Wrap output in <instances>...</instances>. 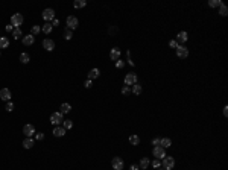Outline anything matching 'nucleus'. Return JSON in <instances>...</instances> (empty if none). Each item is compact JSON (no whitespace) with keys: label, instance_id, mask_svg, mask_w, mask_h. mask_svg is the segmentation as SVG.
Masks as SVG:
<instances>
[{"label":"nucleus","instance_id":"6e6552de","mask_svg":"<svg viewBox=\"0 0 228 170\" xmlns=\"http://www.w3.org/2000/svg\"><path fill=\"white\" fill-rule=\"evenodd\" d=\"M175 52H176V56L178 58H181V59H186V58L189 56V49L186 47V46H178L175 49Z\"/></svg>","mask_w":228,"mask_h":170},{"label":"nucleus","instance_id":"a18cd8bd","mask_svg":"<svg viewBox=\"0 0 228 170\" xmlns=\"http://www.w3.org/2000/svg\"><path fill=\"white\" fill-rule=\"evenodd\" d=\"M12 31H14V27H12L11 24H8V26H6V32H12Z\"/></svg>","mask_w":228,"mask_h":170},{"label":"nucleus","instance_id":"5701e85b","mask_svg":"<svg viewBox=\"0 0 228 170\" xmlns=\"http://www.w3.org/2000/svg\"><path fill=\"white\" fill-rule=\"evenodd\" d=\"M52 31H53V27H52V24H50V23H46V24H43V26H41V32H43V34H46V35L52 34Z\"/></svg>","mask_w":228,"mask_h":170},{"label":"nucleus","instance_id":"49530a36","mask_svg":"<svg viewBox=\"0 0 228 170\" xmlns=\"http://www.w3.org/2000/svg\"><path fill=\"white\" fill-rule=\"evenodd\" d=\"M222 113H224L225 117H228V106H224V111H222Z\"/></svg>","mask_w":228,"mask_h":170},{"label":"nucleus","instance_id":"f704fd0d","mask_svg":"<svg viewBox=\"0 0 228 170\" xmlns=\"http://www.w3.org/2000/svg\"><path fill=\"white\" fill-rule=\"evenodd\" d=\"M151 166H152L155 170L160 169V167H161V160H154V161L151 163Z\"/></svg>","mask_w":228,"mask_h":170},{"label":"nucleus","instance_id":"f03ea898","mask_svg":"<svg viewBox=\"0 0 228 170\" xmlns=\"http://www.w3.org/2000/svg\"><path fill=\"white\" fill-rule=\"evenodd\" d=\"M123 82H125V85H128V87H132L134 84H139V77H137V75H136L134 72H131V73H128V75L125 76Z\"/></svg>","mask_w":228,"mask_h":170},{"label":"nucleus","instance_id":"f257e3e1","mask_svg":"<svg viewBox=\"0 0 228 170\" xmlns=\"http://www.w3.org/2000/svg\"><path fill=\"white\" fill-rule=\"evenodd\" d=\"M161 167L164 170H172L175 167V158L174 156H164L163 160H161Z\"/></svg>","mask_w":228,"mask_h":170},{"label":"nucleus","instance_id":"dca6fc26","mask_svg":"<svg viewBox=\"0 0 228 170\" xmlns=\"http://www.w3.org/2000/svg\"><path fill=\"white\" fill-rule=\"evenodd\" d=\"M21 41H23V44H24V46H32V44H34V41H35V37H34V35H31V34H28V35H24V37L21 38Z\"/></svg>","mask_w":228,"mask_h":170},{"label":"nucleus","instance_id":"393cba45","mask_svg":"<svg viewBox=\"0 0 228 170\" xmlns=\"http://www.w3.org/2000/svg\"><path fill=\"white\" fill-rule=\"evenodd\" d=\"M29 61H31V56H29V53L23 52V53L20 55V62H21V64H28Z\"/></svg>","mask_w":228,"mask_h":170},{"label":"nucleus","instance_id":"f3484780","mask_svg":"<svg viewBox=\"0 0 228 170\" xmlns=\"http://www.w3.org/2000/svg\"><path fill=\"white\" fill-rule=\"evenodd\" d=\"M160 146H161L163 149H169V147L172 146V140H170V138H167V137H164V138H161V140H160Z\"/></svg>","mask_w":228,"mask_h":170},{"label":"nucleus","instance_id":"aec40b11","mask_svg":"<svg viewBox=\"0 0 228 170\" xmlns=\"http://www.w3.org/2000/svg\"><path fill=\"white\" fill-rule=\"evenodd\" d=\"M151 166V161H149V158H141L140 160V163H139V167H140V170H146L148 167Z\"/></svg>","mask_w":228,"mask_h":170},{"label":"nucleus","instance_id":"79ce46f5","mask_svg":"<svg viewBox=\"0 0 228 170\" xmlns=\"http://www.w3.org/2000/svg\"><path fill=\"white\" fill-rule=\"evenodd\" d=\"M84 85H85V88H91V87H93V84H91V81H90V79H87V81L84 82Z\"/></svg>","mask_w":228,"mask_h":170},{"label":"nucleus","instance_id":"0eeeda50","mask_svg":"<svg viewBox=\"0 0 228 170\" xmlns=\"http://www.w3.org/2000/svg\"><path fill=\"white\" fill-rule=\"evenodd\" d=\"M62 120H64V118H62V114L59 113V111H58V113H53L52 115H50V123H52L53 126H61Z\"/></svg>","mask_w":228,"mask_h":170},{"label":"nucleus","instance_id":"1a4fd4ad","mask_svg":"<svg viewBox=\"0 0 228 170\" xmlns=\"http://www.w3.org/2000/svg\"><path fill=\"white\" fill-rule=\"evenodd\" d=\"M23 134H24V137L34 138V135H35V128H34V125H31V123L24 125V126H23Z\"/></svg>","mask_w":228,"mask_h":170},{"label":"nucleus","instance_id":"ea45409f","mask_svg":"<svg viewBox=\"0 0 228 170\" xmlns=\"http://www.w3.org/2000/svg\"><path fill=\"white\" fill-rule=\"evenodd\" d=\"M123 67H125V61H122V59L116 61V68H123Z\"/></svg>","mask_w":228,"mask_h":170},{"label":"nucleus","instance_id":"e433bc0d","mask_svg":"<svg viewBox=\"0 0 228 170\" xmlns=\"http://www.w3.org/2000/svg\"><path fill=\"white\" fill-rule=\"evenodd\" d=\"M34 140H37V141H43V140H44V134L43 132H35Z\"/></svg>","mask_w":228,"mask_h":170},{"label":"nucleus","instance_id":"4be33fe9","mask_svg":"<svg viewBox=\"0 0 228 170\" xmlns=\"http://www.w3.org/2000/svg\"><path fill=\"white\" fill-rule=\"evenodd\" d=\"M141 91H143V88H141L140 84H134V85L131 87V93H132V94L140 96V94H141Z\"/></svg>","mask_w":228,"mask_h":170},{"label":"nucleus","instance_id":"4c0bfd02","mask_svg":"<svg viewBox=\"0 0 228 170\" xmlns=\"http://www.w3.org/2000/svg\"><path fill=\"white\" fill-rule=\"evenodd\" d=\"M126 61H128V64H129L131 67H134V61L131 59V52H129V50L126 52Z\"/></svg>","mask_w":228,"mask_h":170},{"label":"nucleus","instance_id":"412c9836","mask_svg":"<svg viewBox=\"0 0 228 170\" xmlns=\"http://www.w3.org/2000/svg\"><path fill=\"white\" fill-rule=\"evenodd\" d=\"M71 111V105L70 103H61V106H59V113L62 114H69Z\"/></svg>","mask_w":228,"mask_h":170},{"label":"nucleus","instance_id":"bb28decb","mask_svg":"<svg viewBox=\"0 0 228 170\" xmlns=\"http://www.w3.org/2000/svg\"><path fill=\"white\" fill-rule=\"evenodd\" d=\"M23 37V32H21V29L20 27H15L14 31H12V38L14 39H18V38Z\"/></svg>","mask_w":228,"mask_h":170},{"label":"nucleus","instance_id":"f8f14e48","mask_svg":"<svg viewBox=\"0 0 228 170\" xmlns=\"http://www.w3.org/2000/svg\"><path fill=\"white\" fill-rule=\"evenodd\" d=\"M187 39H189V34L186 32V31H181V32H178V35H176V43L178 44H181V46H184V43H187Z\"/></svg>","mask_w":228,"mask_h":170},{"label":"nucleus","instance_id":"39448f33","mask_svg":"<svg viewBox=\"0 0 228 170\" xmlns=\"http://www.w3.org/2000/svg\"><path fill=\"white\" fill-rule=\"evenodd\" d=\"M66 24H67V29L75 31V29L79 26V20L76 19L75 15H69V17H67V20H66Z\"/></svg>","mask_w":228,"mask_h":170},{"label":"nucleus","instance_id":"6ab92c4d","mask_svg":"<svg viewBox=\"0 0 228 170\" xmlns=\"http://www.w3.org/2000/svg\"><path fill=\"white\" fill-rule=\"evenodd\" d=\"M99 76H101V70H99V68H91V70L88 72V79H90V81L97 79Z\"/></svg>","mask_w":228,"mask_h":170},{"label":"nucleus","instance_id":"9b49d317","mask_svg":"<svg viewBox=\"0 0 228 170\" xmlns=\"http://www.w3.org/2000/svg\"><path fill=\"white\" fill-rule=\"evenodd\" d=\"M11 99H12V94H11V90H9V88H2V90H0V100L9 102Z\"/></svg>","mask_w":228,"mask_h":170},{"label":"nucleus","instance_id":"c756f323","mask_svg":"<svg viewBox=\"0 0 228 170\" xmlns=\"http://www.w3.org/2000/svg\"><path fill=\"white\" fill-rule=\"evenodd\" d=\"M222 5V0H210L209 2V6L210 8H219Z\"/></svg>","mask_w":228,"mask_h":170},{"label":"nucleus","instance_id":"ddd939ff","mask_svg":"<svg viewBox=\"0 0 228 170\" xmlns=\"http://www.w3.org/2000/svg\"><path fill=\"white\" fill-rule=\"evenodd\" d=\"M120 55H122V52H120L119 47H113V49L110 50V59H111V61H119V59H120Z\"/></svg>","mask_w":228,"mask_h":170},{"label":"nucleus","instance_id":"a878e982","mask_svg":"<svg viewBox=\"0 0 228 170\" xmlns=\"http://www.w3.org/2000/svg\"><path fill=\"white\" fill-rule=\"evenodd\" d=\"M85 5H87L85 0H75V2H73V6H75L76 9H81V8H84Z\"/></svg>","mask_w":228,"mask_h":170},{"label":"nucleus","instance_id":"58836bf2","mask_svg":"<svg viewBox=\"0 0 228 170\" xmlns=\"http://www.w3.org/2000/svg\"><path fill=\"white\" fill-rule=\"evenodd\" d=\"M178 46H179V44L176 43L175 39H170V41H169V47H170V49H176Z\"/></svg>","mask_w":228,"mask_h":170},{"label":"nucleus","instance_id":"72a5a7b5","mask_svg":"<svg viewBox=\"0 0 228 170\" xmlns=\"http://www.w3.org/2000/svg\"><path fill=\"white\" fill-rule=\"evenodd\" d=\"M71 37H73V31H70V29H66V31H64V38L69 41V39H71Z\"/></svg>","mask_w":228,"mask_h":170},{"label":"nucleus","instance_id":"de8ad7c7","mask_svg":"<svg viewBox=\"0 0 228 170\" xmlns=\"http://www.w3.org/2000/svg\"><path fill=\"white\" fill-rule=\"evenodd\" d=\"M157 170H164V169H161V167H160V169H157Z\"/></svg>","mask_w":228,"mask_h":170},{"label":"nucleus","instance_id":"c9c22d12","mask_svg":"<svg viewBox=\"0 0 228 170\" xmlns=\"http://www.w3.org/2000/svg\"><path fill=\"white\" fill-rule=\"evenodd\" d=\"M122 94L123 96L131 94V87H128V85H123V87H122Z\"/></svg>","mask_w":228,"mask_h":170},{"label":"nucleus","instance_id":"7c9ffc66","mask_svg":"<svg viewBox=\"0 0 228 170\" xmlns=\"http://www.w3.org/2000/svg\"><path fill=\"white\" fill-rule=\"evenodd\" d=\"M62 128L67 131V129H71L73 128V122L71 120H62Z\"/></svg>","mask_w":228,"mask_h":170},{"label":"nucleus","instance_id":"b1692460","mask_svg":"<svg viewBox=\"0 0 228 170\" xmlns=\"http://www.w3.org/2000/svg\"><path fill=\"white\" fill-rule=\"evenodd\" d=\"M129 143H131L132 146H139V144H140V137H139L137 134H132V135L129 137Z\"/></svg>","mask_w":228,"mask_h":170},{"label":"nucleus","instance_id":"cd10ccee","mask_svg":"<svg viewBox=\"0 0 228 170\" xmlns=\"http://www.w3.org/2000/svg\"><path fill=\"white\" fill-rule=\"evenodd\" d=\"M9 46V39L6 37H0V49H6Z\"/></svg>","mask_w":228,"mask_h":170},{"label":"nucleus","instance_id":"423d86ee","mask_svg":"<svg viewBox=\"0 0 228 170\" xmlns=\"http://www.w3.org/2000/svg\"><path fill=\"white\" fill-rule=\"evenodd\" d=\"M152 155H154V158H155V160H163V158L166 156V149H163L161 146H154V149H152Z\"/></svg>","mask_w":228,"mask_h":170},{"label":"nucleus","instance_id":"c03bdc74","mask_svg":"<svg viewBox=\"0 0 228 170\" xmlns=\"http://www.w3.org/2000/svg\"><path fill=\"white\" fill-rule=\"evenodd\" d=\"M129 170H140V167H139V164H132V166L129 167Z\"/></svg>","mask_w":228,"mask_h":170},{"label":"nucleus","instance_id":"4468645a","mask_svg":"<svg viewBox=\"0 0 228 170\" xmlns=\"http://www.w3.org/2000/svg\"><path fill=\"white\" fill-rule=\"evenodd\" d=\"M43 47H44L47 52H52L53 49H55V41L50 39V38H44V39H43Z\"/></svg>","mask_w":228,"mask_h":170},{"label":"nucleus","instance_id":"a211bd4d","mask_svg":"<svg viewBox=\"0 0 228 170\" xmlns=\"http://www.w3.org/2000/svg\"><path fill=\"white\" fill-rule=\"evenodd\" d=\"M52 134L55 135V137H64V135H66V129H64L62 126H55Z\"/></svg>","mask_w":228,"mask_h":170},{"label":"nucleus","instance_id":"2eb2a0df","mask_svg":"<svg viewBox=\"0 0 228 170\" xmlns=\"http://www.w3.org/2000/svg\"><path fill=\"white\" fill-rule=\"evenodd\" d=\"M34 146H35V140H34V138L26 137V138L23 140V147H24V149H32Z\"/></svg>","mask_w":228,"mask_h":170},{"label":"nucleus","instance_id":"37998d69","mask_svg":"<svg viewBox=\"0 0 228 170\" xmlns=\"http://www.w3.org/2000/svg\"><path fill=\"white\" fill-rule=\"evenodd\" d=\"M160 140H161V138H154V140H152V144H154V146H160Z\"/></svg>","mask_w":228,"mask_h":170},{"label":"nucleus","instance_id":"20e7f679","mask_svg":"<svg viewBox=\"0 0 228 170\" xmlns=\"http://www.w3.org/2000/svg\"><path fill=\"white\" fill-rule=\"evenodd\" d=\"M41 17H43V20H44L46 23H50L52 20H55V11H53L52 8H46V9L43 11Z\"/></svg>","mask_w":228,"mask_h":170},{"label":"nucleus","instance_id":"c85d7f7f","mask_svg":"<svg viewBox=\"0 0 228 170\" xmlns=\"http://www.w3.org/2000/svg\"><path fill=\"white\" fill-rule=\"evenodd\" d=\"M219 14H221L222 17H227V14H228V8H227V5H224V3H222V5L219 6Z\"/></svg>","mask_w":228,"mask_h":170},{"label":"nucleus","instance_id":"2f4dec72","mask_svg":"<svg viewBox=\"0 0 228 170\" xmlns=\"http://www.w3.org/2000/svg\"><path fill=\"white\" fill-rule=\"evenodd\" d=\"M40 32H41V27H40L38 24H37V26H32V27H31V35H34V37H35V35H38Z\"/></svg>","mask_w":228,"mask_h":170},{"label":"nucleus","instance_id":"a19ab883","mask_svg":"<svg viewBox=\"0 0 228 170\" xmlns=\"http://www.w3.org/2000/svg\"><path fill=\"white\" fill-rule=\"evenodd\" d=\"M50 24H52V27H56V26H59V20L58 19H55L50 21Z\"/></svg>","mask_w":228,"mask_h":170},{"label":"nucleus","instance_id":"9d476101","mask_svg":"<svg viewBox=\"0 0 228 170\" xmlns=\"http://www.w3.org/2000/svg\"><path fill=\"white\" fill-rule=\"evenodd\" d=\"M111 167L113 170H122L123 169V160L120 156H114L111 160Z\"/></svg>","mask_w":228,"mask_h":170},{"label":"nucleus","instance_id":"473e14b6","mask_svg":"<svg viewBox=\"0 0 228 170\" xmlns=\"http://www.w3.org/2000/svg\"><path fill=\"white\" fill-rule=\"evenodd\" d=\"M5 110L8 111V113H12L14 111V103L9 100V102H6V106H5Z\"/></svg>","mask_w":228,"mask_h":170},{"label":"nucleus","instance_id":"7ed1b4c3","mask_svg":"<svg viewBox=\"0 0 228 170\" xmlns=\"http://www.w3.org/2000/svg\"><path fill=\"white\" fill-rule=\"evenodd\" d=\"M23 21H24V19H23V15L20 14V12H17V14H14L12 17H11V26L15 29V27H20L21 24H23Z\"/></svg>","mask_w":228,"mask_h":170}]
</instances>
